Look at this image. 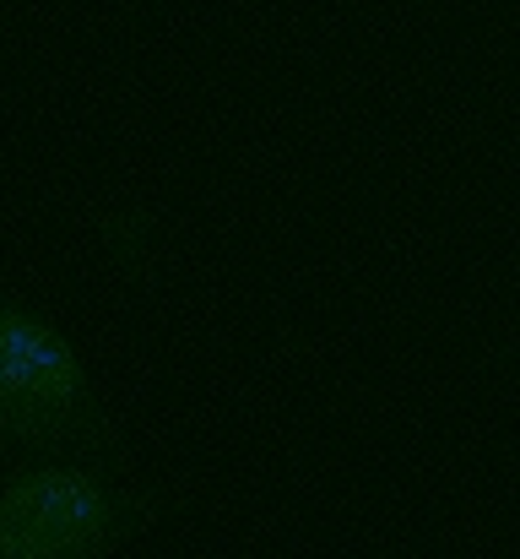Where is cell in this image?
<instances>
[{
  "label": "cell",
  "instance_id": "obj_1",
  "mask_svg": "<svg viewBox=\"0 0 520 559\" xmlns=\"http://www.w3.org/2000/svg\"><path fill=\"white\" fill-rule=\"evenodd\" d=\"M0 445L22 462H98L125 473L136 445L76 343L0 288Z\"/></svg>",
  "mask_w": 520,
  "mask_h": 559
},
{
  "label": "cell",
  "instance_id": "obj_2",
  "mask_svg": "<svg viewBox=\"0 0 520 559\" xmlns=\"http://www.w3.org/2000/svg\"><path fill=\"white\" fill-rule=\"evenodd\" d=\"M173 511V489L98 462H16L0 478V559H114Z\"/></svg>",
  "mask_w": 520,
  "mask_h": 559
}]
</instances>
